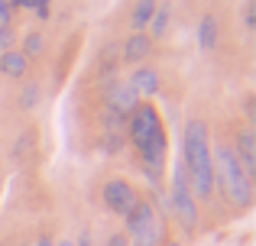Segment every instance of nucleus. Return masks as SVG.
Returning a JSON list of instances; mask_svg holds the SVG:
<instances>
[{
    "label": "nucleus",
    "instance_id": "obj_26",
    "mask_svg": "<svg viewBox=\"0 0 256 246\" xmlns=\"http://www.w3.org/2000/svg\"><path fill=\"white\" fill-rule=\"evenodd\" d=\"M56 246H75V243H72V237H62V240H58Z\"/></svg>",
    "mask_w": 256,
    "mask_h": 246
},
{
    "label": "nucleus",
    "instance_id": "obj_25",
    "mask_svg": "<svg viewBox=\"0 0 256 246\" xmlns=\"http://www.w3.org/2000/svg\"><path fill=\"white\" fill-rule=\"evenodd\" d=\"M246 117H250V123L256 120V110H253V97H246Z\"/></svg>",
    "mask_w": 256,
    "mask_h": 246
},
{
    "label": "nucleus",
    "instance_id": "obj_24",
    "mask_svg": "<svg viewBox=\"0 0 256 246\" xmlns=\"http://www.w3.org/2000/svg\"><path fill=\"white\" fill-rule=\"evenodd\" d=\"M32 246H56V240H52V234H39Z\"/></svg>",
    "mask_w": 256,
    "mask_h": 246
},
{
    "label": "nucleus",
    "instance_id": "obj_13",
    "mask_svg": "<svg viewBox=\"0 0 256 246\" xmlns=\"http://www.w3.org/2000/svg\"><path fill=\"white\" fill-rule=\"evenodd\" d=\"M169 19H172V0H156V13H152L150 19V39L156 42V39H162L166 32H169Z\"/></svg>",
    "mask_w": 256,
    "mask_h": 246
},
{
    "label": "nucleus",
    "instance_id": "obj_1",
    "mask_svg": "<svg viewBox=\"0 0 256 246\" xmlns=\"http://www.w3.org/2000/svg\"><path fill=\"white\" fill-rule=\"evenodd\" d=\"M124 136H126V143L136 149L146 175H150L152 182H159L166 156H169V136H166V123H162V117H159V110L152 107V104H136V110H133L124 123Z\"/></svg>",
    "mask_w": 256,
    "mask_h": 246
},
{
    "label": "nucleus",
    "instance_id": "obj_6",
    "mask_svg": "<svg viewBox=\"0 0 256 246\" xmlns=\"http://www.w3.org/2000/svg\"><path fill=\"white\" fill-rule=\"evenodd\" d=\"M136 104H140V97L133 94V88L124 78H114V81L104 84V107H100V114H114L120 120H126L136 110Z\"/></svg>",
    "mask_w": 256,
    "mask_h": 246
},
{
    "label": "nucleus",
    "instance_id": "obj_5",
    "mask_svg": "<svg viewBox=\"0 0 256 246\" xmlns=\"http://www.w3.org/2000/svg\"><path fill=\"white\" fill-rule=\"evenodd\" d=\"M169 211L175 217V224H178L185 234H194L201 224V211H198V198L192 195V188H188V178L185 172H182V162L172 169V182H169Z\"/></svg>",
    "mask_w": 256,
    "mask_h": 246
},
{
    "label": "nucleus",
    "instance_id": "obj_2",
    "mask_svg": "<svg viewBox=\"0 0 256 246\" xmlns=\"http://www.w3.org/2000/svg\"><path fill=\"white\" fill-rule=\"evenodd\" d=\"M182 172L188 178V188L198 198L214 195V162H211V130L208 120L201 117H188L185 130H182Z\"/></svg>",
    "mask_w": 256,
    "mask_h": 246
},
{
    "label": "nucleus",
    "instance_id": "obj_9",
    "mask_svg": "<svg viewBox=\"0 0 256 246\" xmlns=\"http://www.w3.org/2000/svg\"><path fill=\"white\" fill-rule=\"evenodd\" d=\"M230 149H234V156H237V162L244 165V172L253 178L256 175V133H253V126H240Z\"/></svg>",
    "mask_w": 256,
    "mask_h": 246
},
{
    "label": "nucleus",
    "instance_id": "obj_4",
    "mask_svg": "<svg viewBox=\"0 0 256 246\" xmlns=\"http://www.w3.org/2000/svg\"><path fill=\"white\" fill-rule=\"evenodd\" d=\"M126 224V240L130 246H162L166 243V224L159 217V208L150 201V198H140L130 208V214L124 217Z\"/></svg>",
    "mask_w": 256,
    "mask_h": 246
},
{
    "label": "nucleus",
    "instance_id": "obj_21",
    "mask_svg": "<svg viewBox=\"0 0 256 246\" xmlns=\"http://www.w3.org/2000/svg\"><path fill=\"white\" fill-rule=\"evenodd\" d=\"M10 23H13V10L6 0H0V26H10Z\"/></svg>",
    "mask_w": 256,
    "mask_h": 246
},
{
    "label": "nucleus",
    "instance_id": "obj_12",
    "mask_svg": "<svg viewBox=\"0 0 256 246\" xmlns=\"http://www.w3.org/2000/svg\"><path fill=\"white\" fill-rule=\"evenodd\" d=\"M26 71H30V62L20 55V49H10V52H0V75L13 78V81H23Z\"/></svg>",
    "mask_w": 256,
    "mask_h": 246
},
{
    "label": "nucleus",
    "instance_id": "obj_19",
    "mask_svg": "<svg viewBox=\"0 0 256 246\" xmlns=\"http://www.w3.org/2000/svg\"><path fill=\"white\" fill-rule=\"evenodd\" d=\"M32 13H36V19H49L52 16V0H32Z\"/></svg>",
    "mask_w": 256,
    "mask_h": 246
},
{
    "label": "nucleus",
    "instance_id": "obj_28",
    "mask_svg": "<svg viewBox=\"0 0 256 246\" xmlns=\"http://www.w3.org/2000/svg\"><path fill=\"white\" fill-rule=\"evenodd\" d=\"M20 246H32V243H20Z\"/></svg>",
    "mask_w": 256,
    "mask_h": 246
},
{
    "label": "nucleus",
    "instance_id": "obj_7",
    "mask_svg": "<svg viewBox=\"0 0 256 246\" xmlns=\"http://www.w3.org/2000/svg\"><path fill=\"white\" fill-rule=\"evenodd\" d=\"M100 201H104V208L110 211V214L126 217L130 208L140 201V195H136V188H133V182H126V178H107L104 188H100Z\"/></svg>",
    "mask_w": 256,
    "mask_h": 246
},
{
    "label": "nucleus",
    "instance_id": "obj_27",
    "mask_svg": "<svg viewBox=\"0 0 256 246\" xmlns=\"http://www.w3.org/2000/svg\"><path fill=\"white\" fill-rule=\"evenodd\" d=\"M169 246H182V243H175V240H172V243H169Z\"/></svg>",
    "mask_w": 256,
    "mask_h": 246
},
{
    "label": "nucleus",
    "instance_id": "obj_15",
    "mask_svg": "<svg viewBox=\"0 0 256 246\" xmlns=\"http://www.w3.org/2000/svg\"><path fill=\"white\" fill-rule=\"evenodd\" d=\"M46 52V36L39 29H30L23 36V49H20V55L26 58V62H30V58H39Z\"/></svg>",
    "mask_w": 256,
    "mask_h": 246
},
{
    "label": "nucleus",
    "instance_id": "obj_18",
    "mask_svg": "<svg viewBox=\"0 0 256 246\" xmlns=\"http://www.w3.org/2000/svg\"><path fill=\"white\" fill-rule=\"evenodd\" d=\"M13 42H16V32H13V26H0V52H10Z\"/></svg>",
    "mask_w": 256,
    "mask_h": 246
},
{
    "label": "nucleus",
    "instance_id": "obj_17",
    "mask_svg": "<svg viewBox=\"0 0 256 246\" xmlns=\"http://www.w3.org/2000/svg\"><path fill=\"white\" fill-rule=\"evenodd\" d=\"M244 29L246 32L256 29V0H246L244 3Z\"/></svg>",
    "mask_w": 256,
    "mask_h": 246
},
{
    "label": "nucleus",
    "instance_id": "obj_11",
    "mask_svg": "<svg viewBox=\"0 0 256 246\" xmlns=\"http://www.w3.org/2000/svg\"><path fill=\"white\" fill-rule=\"evenodd\" d=\"M218 36H220L218 16L204 13V16L198 19V49H201V52H214V49H218Z\"/></svg>",
    "mask_w": 256,
    "mask_h": 246
},
{
    "label": "nucleus",
    "instance_id": "obj_20",
    "mask_svg": "<svg viewBox=\"0 0 256 246\" xmlns=\"http://www.w3.org/2000/svg\"><path fill=\"white\" fill-rule=\"evenodd\" d=\"M104 246H130V240H126L124 230H114V234L107 237V243H104Z\"/></svg>",
    "mask_w": 256,
    "mask_h": 246
},
{
    "label": "nucleus",
    "instance_id": "obj_16",
    "mask_svg": "<svg viewBox=\"0 0 256 246\" xmlns=\"http://www.w3.org/2000/svg\"><path fill=\"white\" fill-rule=\"evenodd\" d=\"M16 104H20L23 110H32V107H36V104H39V84H36V81H23Z\"/></svg>",
    "mask_w": 256,
    "mask_h": 246
},
{
    "label": "nucleus",
    "instance_id": "obj_23",
    "mask_svg": "<svg viewBox=\"0 0 256 246\" xmlns=\"http://www.w3.org/2000/svg\"><path fill=\"white\" fill-rule=\"evenodd\" d=\"M10 10H32V0H6Z\"/></svg>",
    "mask_w": 256,
    "mask_h": 246
},
{
    "label": "nucleus",
    "instance_id": "obj_3",
    "mask_svg": "<svg viewBox=\"0 0 256 246\" xmlns=\"http://www.w3.org/2000/svg\"><path fill=\"white\" fill-rule=\"evenodd\" d=\"M211 162H214V191H220L230 208L250 211L253 208V178L237 162L230 143H211Z\"/></svg>",
    "mask_w": 256,
    "mask_h": 246
},
{
    "label": "nucleus",
    "instance_id": "obj_14",
    "mask_svg": "<svg viewBox=\"0 0 256 246\" xmlns=\"http://www.w3.org/2000/svg\"><path fill=\"white\" fill-rule=\"evenodd\" d=\"M152 13H156V0H136V3H133V13H130V29L133 32H146Z\"/></svg>",
    "mask_w": 256,
    "mask_h": 246
},
{
    "label": "nucleus",
    "instance_id": "obj_22",
    "mask_svg": "<svg viewBox=\"0 0 256 246\" xmlns=\"http://www.w3.org/2000/svg\"><path fill=\"white\" fill-rule=\"evenodd\" d=\"M72 243H75V246H94V234H91V230H82L78 237H72Z\"/></svg>",
    "mask_w": 256,
    "mask_h": 246
},
{
    "label": "nucleus",
    "instance_id": "obj_10",
    "mask_svg": "<svg viewBox=\"0 0 256 246\" xmlns=\"http://www.w3.org/2000/svg\"><path fill=\"white\" fill-rule=\"evenodd\" d=\"M126 84L133 88V94H136V97H152L159 91V71L152 68V65H140V68L130 71Z\"/></svg>",
    "mask_w": 256,
    "mask_h": 246
},
{
    "label": "nucleus",
    "instance_id": "obj_8",
    "mask_svg": "<svg viewBox=\"0 0 256 246\" xmlns=\"http://www.w3.org/2000/svg\"><path fill=\"white\" fill-rule=\"evenodd\" d=\"M152 49H156V42H152L146 32H130V36L117 45V58H120V65L140 68V65H146V58L152 55Z\"/></svg>",
    "mask_w": 256,
    "mask_h": 246
}]
</instances>
